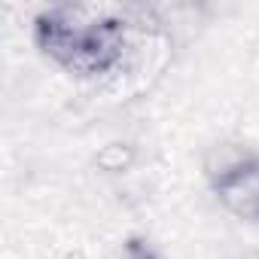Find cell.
Here are the masks:
<instances>
[{"label": "cell", "instance_id": "cell-1", "mask_svg": "<svg viewBox=\"0 0 259 259\" xmlns=\"http://www.w3.org/2000/svg\"><path fill=\"white\" fill-rule=\"evenodd\" d=\"M37 46L76 76H101L128 52V22L113 7H55L37 19Z\"/></svg>", "mask_w": 259, "mask_h": 259}, {"label": "cell", "instance_id": "cell-2", "mask_svg": "<svg viewBox=\"0 0 259 259\" xmlns=\"http://www.w3.org/2000/svg\"><path fill=\"white\" fill-rule=\"evenodd\" d=\"M213 189L229 210L244 220H259V159L241 156L213 171Z\"/></svg>", "mask_w": 259, "mask_h": 259}, {"label": "cell", "instance_id": "cell-3", "mask_svg": "<svg viewBox=\"0 0 259 259\" xmlns=\"http://www.w3.org/2000/svg\"><path fill=\"white\" fill-rule=\"evenodd\" d=\"M128 259H156L150 247H144L141 241H132L128 244Z\"/></svg>", "mask_w": 259, "mask_h": 259}]
</instances>
